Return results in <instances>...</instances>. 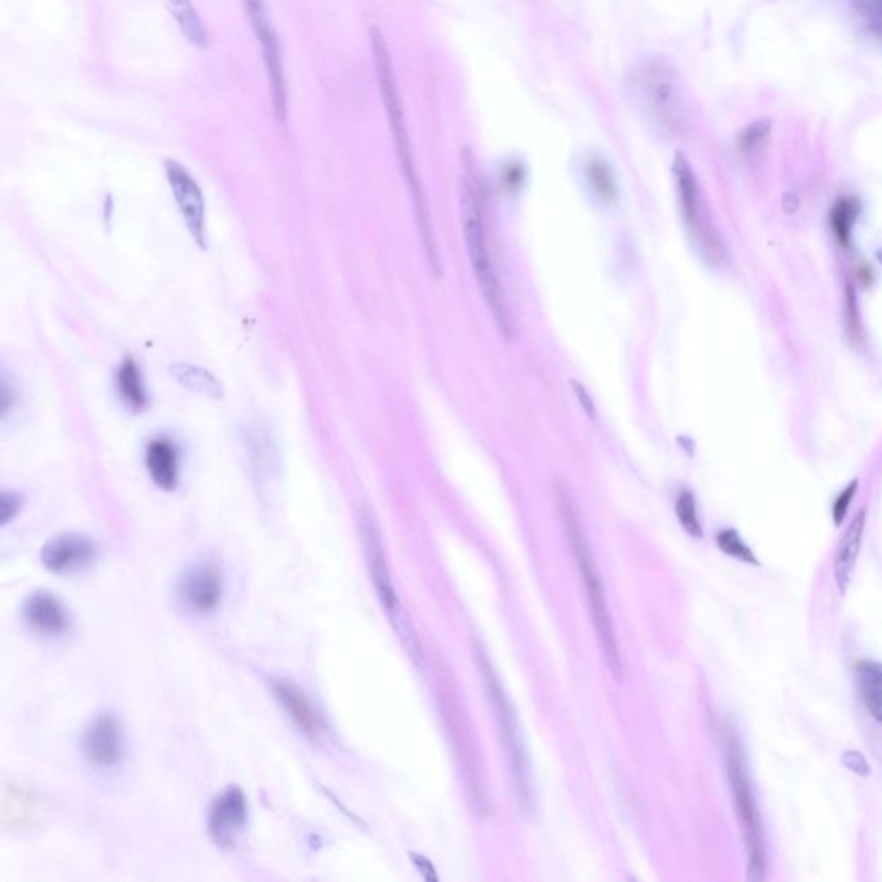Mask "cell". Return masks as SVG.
<instances>
[{
    "label": "cell",
    "mask_w": 882,
    "mask_h": 882,
    "mask_svg": "<svg viewBox=\"0 0 882 882\" xmlns=\"http://www.w3.org/2000/svg\"><path fill=\"white\" fill-rule=\"evenodd\" d=\"M371 47H373L374 68H376V75H378L379 92H381V99L385 104L386 118H388V125L392 131L398 162H400L405 183L409 188L410 199L414 205V212H416L417 226H419V233L423 238L424 250L428 255L429 268L433 271H440L435 235H433V228H431V219H429L428 204L424 199L423 187L417 178L409 131H407V121H405L404 104H402L400 92H398L392 56H390V50H388L383 33L374 26L371 28Z\"/></svg>",
    "instance_id": "6da1fadb"
},
{
    "label": "cell",
    "mask_w": 882,
    "mask_h": 882,
    "mask_svg": "<svg viewBox=\"0 0 882 882\" xmlns=\"http://www.w3.org/2000/svg\"><path fill=\"white\" fill-rule=\"evenodd\" d=\"M460 211H462L467 254L473 266L474 276L478 280L479 290L490 309L493 321L497 324L498 331L510 340L514 335V324L510 317L509 305L505 300L504 288L498 278L497 266L491 255L483 195L473 171H467L460 181Z\"/></svg>",
    "instance_id": "7a4b0ae2"
},
{
    "label": "cell",
    "mask_w": 882,
    "mask_h": 882,
    "mask_svg": "<svg viewBox=\"0 0 882 882\" xmlns=\"http://www.w3.org/2000/svg\"><path fill=\"white\" fill-rule=\"evenodd\" d=\"M629 94L652 126L676 137L688 128V106L678 69L664 57H646L629 76Z\"/></svg>",
    "instance_id": "3957f363"
},
{
    "label": "cell",
    "mask_w": 882,
    "mask_h": 882,
    "mask_svg": "<svg viewBox=\"0 0 882 882\" xmlns=\"http://www.w3.org/2000/svg\"><path fill=\"white\" fill-rule=\"evenodd\" d=\"M559 509L566 533L569 536L572 553L578 562L579 571L583 576L584 588H586V597L590 603L591 617L593 624L597 629L598 641L602 646L603 657L609 665V671L617 681L624 678V667H622L621 652H619V643L615 638L614 624L610 617L609 605L605 598V590H603L602 579L598 574L595 560L591 557L590 547L584 540L583 529L579 524L578 514L572 507L571 500L567 497L566 491L559 488Z\"/></svg>",
    "instance_id": "277c9868"
},
{
    "label": "cell",
    "mask_w": 882,
    "mask_h": 882,
    "mask_svg": "<svg viewBox=\"0 0 882 882\" xmlns=\"http://www.w3.org/2000/svg\"><path fill=\"white\" fill-rule=\"evenodd\" d=\"M724 760H726L727 779L733 791L734 807L740 820L741 833L745 839L748 853V879L764 881L767 860H765L764 831L758 814L757 800L753 796L752 784L746 771L745 755L740 740L727 729L724 738Z\"/></svg>",
    "instance_id": "5b68a950"
},
{
    "label": "cell",
    "mask_w": 882,
    "mask_h": 882,
    "mask_svg": "<svg viewBox=\"0 0 882 882\" xmlns=\"http://www.w3.org/2000/svg\"><path fill=\"white\" fill-rule=\"evenodd\" d=\"M359 529H361L367 564H369V572H371V578H373L379 602L383 605L385 614L388 615V619L392 622L393 629H395L398 638L404 643L405 650H409L410 657L419 662L421 655H423L421 653V646H419L414 628L410 624L409 615L405 612L404 605L400 602L397 590H395L392 574H390L385 552H383L378 522H376L373 512L367 509V507H362L359 510Z\"/></svg>",
    "instance_id": "8992f818"
},
{
    "label": "cell",
    "mask_w": 882,
    "mask_h": 882,
    "mask_svg": "<svg viewBox=\"0 0 882 882\" xmlns=\"http://www.w3.org/2000/svg\"><path fill=\"white\" fill-rule=\"evenodd\" d=\"M479 665L483 671L488 695L491 698V705L497 714L498 724H500V734L504 740L505 750L509 755L510 769L514 776V784H516L517 798L521 803L524 812H531L535 800H533V781H531V767H529L528 753L526 746L522 741L521 727L517 722L514 709L509 703V698L502 690V684L498 681L497 674L491 667L490 660L485 653L479 655Z\"/></svg>",
    "instance_id": "52a82bcc"
},
{
    "label": "cell",
    "mask_w": 882,
    "mask_h": 882,
    "mask_svg": "<svg viewBox=\"0 0 882 882\" xmlns=\"http://www.w3.org/2000/svg\"><path fill=\"white\" fill-rule=\"evenodd\" d=\"M242 4L250 28L261 45L262 59H264V66H266V73H268L274 118L278 123H286V119H288V83H286L285 63H283V54H281L280 38L274 30L266 0H242Z\"/></svg>",
    "instance_id": "ba28073f"
},
{
    "label": "cell",
    "mask_w": 882,
    "mask_h": 882,
    "mask_svg": "<svg viewBox=\"0 0 882 882\" xmlns=\"http://www.w3.org/2000/svg\"><path fill=\"white\" fill-rule=\"evenodd\" d=\"M672 171H674V178H676V185H678L684 223L690 231L691 238L695 240V245L705 261L714 264V266H721L722 262L726 261V247H724L719 233L707 221H703L696 176L691 169L690 162L686 161L683 154L674 157Z\"/></svg>",
    "instance_id": "9c48e42d"
},
{
    "label": "cell",
    "mask_w": 882,
    "mask_h": 882,
    "mask_svg": "<svg viewBox=\"0 0 882 882\" xmlns=\"http://www.w3.org/2000/svg\"><path fill=\"white\" fill-rule=\"evenodd\" d=\"M164 171L176 205L185 221L188 233L200 249L207 247V223H205V199L202 188L192 173L181 162L168 159Z\"/></svg>",
    "instance_id": "30bf717a"
},
{
    "label": "cell",
    "mask_w": 882,
    "mask_h": 882,
    "mask_svg": "<svg viewBox=\"0 0 882 882\" xmlns=\"http://www.w3.org/2000/svg\"><path fill=\"white\" fill-rule=\"evenodd\" d=\"M81 750L95 769L109 771L118 767L125 757V736L118 717L114 714L95 717L83 731Z\"/></svg>",
    "instance_id": "8fae6325"
},
{
    "label": "cell",
    "mask_w": 882,
    "mask_h": 882,
    "mask_svg": "<svg viewBox=\"0 0 882 882\" xmlns=\"http://www.w3.org/2000/svg\"><path fill=\"white\" fill-rule=\"evenodd\" d=\"M97 557V545L80 533L57 535L42 550L44 566L54 574H75L90 566Z\"/></svg>",
    "instance_id": "7c38bea8"
},
{
    "label": "cell",
    "mask_w": 882,
    "mask_h": 882,
    "mask_svg": "<svg viewBox=\"0 0 882 882\" xmlns=\"http://www.w3.org/2000/svg\"><path fill=\"white\" fill-rule=\"evenodd\" d=\"M247 812H249L247 800L240 789L231 788L224 791L212 805L211 819H209L212 838L221 845H230L245 826Z\"/></svg>",
    "instance_id": "4fadbf2b"
},
{
    "label": "cell",
    "mask_w": 882,
    "mask_h": 882,
    "mask_svg": "<svg viewBox=\"0 0 882 882\" xmlns=\"http://www.w3.org/2000/svg\"><path fill=\"white\" fill-rule=\"evenodd\" d=\"M145 464L150 478L161 490L173 491L180 483L181 452L169 436H157L145 448Z\"/></svg>",
    "instance_id": "5bb4252c"
},
{
    "label": "cell",
    "mask_w": 882,
    "mask_h": 882,
    "mask_svg": "<svg viewBox=\"0 0 882 882\" xmlns=\"http://www.w3.org/2000/svg\"><path fill=\"white\" fill-rule=\"evenodd\" d=\"M25 617L35 631L47 636L68 633L71 626L68 609L49 591H37L28 597L25 603Z\"/></svg>",
    "instance_id": "9a60e30c"
},
{
    "label": "cell",
    "mask_w": 882,
    "mask_h": 882,
    "mask_svg": "<svg viewBox=\"0 0 882 882\" xmlns=\"http://www.w3.org/2000/svg\"><path fill=\"white\" fill-rule=\"evenodd\" d=\"M181 595L193 610L209 614L218 609L223 598V578L214 567H197L183 579Z\"/></svg>",
    "instance_id": "2e32d148"
},
{
    "label": "cell",
    "mask_w": 882,
    "mask_h": 882,
    "mask_svg": "<svg viewBox=\"0 0 882 882\" xmlns=\"http://www.w3.org/2000/svg\"><path fill=\"white\" fill-rule=\"evenodd\" d=\"M865 529V509L860 510L855 519L851 521L850 526L845 531V535L839 541L838 552H836V560H834V578L838 584L839 591L845 593L851 583V576L855 571L858 553H860V545H862V536Z\"/></svg>",
    "instance_id": "e0dca14e"
},
{
    "label": "cell",
    "mask_w": 882,
    "mask_h": 882,
    "mask_svg": "<svg viewBox=\"0 0 882 882\" xmlns=\"http://www.w3.org/2000/svg\"><path fill=\"white\" fill-rule=\"evenodd\" d=\"M116 390L121 402L135 414L149 409L150 397L138 362L128 355L116 371Z\"/></svg>",
    "instance_id": "ac0fdd59"
},
{
    "label": "cell",
    "mask_w": 882,
    "mask_h": 882,
    "mask_svg": "<svg viewBox=\"0 0 882 882\" xmlns=\"http://www.w3.org/2000/svg\"><path fill=\"white\" fill-rule=\"evenodd\" d=\"M273 691L281 707L292 717V721L309 736H316L321 733V721L317 717L316 712L311 707L309 700L305 698L304 693L293 686L292 683L286 681H276L273 683Z\"/></svg>",
    "instance_id": "d6986e66"
},
{
    "label": "cell",
    "mask_w": 882,
    "mask_h": 882,
    "mask_svg": "<svg viewBox=\"0 0 882 882\" xmlns=\"http://www.w3.org/2000/svg\"><path fill=\"white\" fill-rule=\"evenodd\" d=\"M169 373L183 388H187L190 392L199 393V395L214 398V400L224 397L221 381L204 367L180 362V364H171Z\"/></svg>",
    "instance_id": "ffe728a7"
},
{
    "label": "cell",
    "mask_w": 882,
    "mask_h": 882,
    "mask_svg": "<svg viewBox=\"0 0 882 882\" xmlns=\"http://www.w3.org/2000/svg\"><path fill=\"white\" fill-rule=\"evenodd\" d=\"M166 6L188 42L199 49H207L211 44V33L192 0H166Z\"/></svg>",
    "instance_id": "44dd1931"
},
{
    "label": "cell",
    "mask_w": 882,
    "mask_h": 882,
    "mask_svg": "<svg viewBox=\"0 0 882 882\" xmlns=\"http://www.w3.org/2000/svg\"><path fill=\"white\" fill-rule=\"evenodd\" d=\"M858 686L865 709L877 722L881 721L882 672L877 662L864 660L857 665Z\"/></svg>",
    "instance_id": "7402d4cb"
},
{
    "label": "cell",
    "mask_w": 882,
    "mask_h": 882,
    "mask_svg": "<svg viewBox=\"0 0 882 882\" xmlns=\"http://www.w3.org/2000/svg\"><path fill=\"white\" fill-rule=\"evenodd\" d=\"M586 178L591 190L597 193L603 202H612L617 197V185L612 169L600 157H591L590 161L586 162Z\"/></svg>",
    "instance_id": "603a6c76"
},
{
    "label": "cell",
    "mask_w": 882,
    "mask_h": 882,
    "mask_svg": "<svg viewBox=\"0 0 882 882\" xmlns=\"http://www.w3.org/2000/svg\"><path fill=\"white\" fill-rule=\"evenodd\" d=\"M858 202L853 197H841L834 204L831 211V226H833L834 235L838 238L841 245H848L851 240V231L853 224L857 221Z\"/></svg>",
    "instance_id": "cb8c5ba5"
},
{
    "label": "cell",
    "mask_w": 882,
    "mask_h": 882,
    "mask_svg": "<svg viewBox=\"0 0 882 882\" xmlns=\"http://www.w3.org/2000/svg\"><path fill=\"white\" fill-rule=\"evenodd\" d=\"M715 541H717V547L721 548L722 552L729 557L750 564V566H758V560L755 559L752 548L741 540L736 529H722Z\"/></svg>",
    "instance_id": "d4e9b609"
},
{
    "label": "cell",
    "mask_w": 882,
    "mask_h": 882,
    "mask_svg": "<svg viewBox=\"0 0 882 882\" xmlns=\"http://www.w3.org/2000/svg\"><path fill=\"white\" fill-rule=\"evenodd\" d=\"M676 514H678L679 522L688 535L693 536L696 540L702 538V524L698 519L695 497L691 491L684 490L679 493L678 500H676Z\"/></svg>",
    "instance_id": "484cf974"
},
{
    "label": "cell",
    "mask_w": 882,
    "mask_h": 882,
    "mask_svg": "<svg viewBox=\"0 0 882 882\" xmlns=\"http://www.w3.org/2000/svg\"><path fill=\"white\" fill-rule=\"evenodd\" d=\"M771 126V119H758L752 125L746 126L745 130L741 131L740 138H738L740 149L745 154H752L753 150H757L758 145L764 142L765 138L769 137Z\"/></svg>",
    "instance_id": "4316f807"
},
{
    "label": "cell",
    "mask_w": 882,
    "mask_h": 882,
    "mask_svg": "<svg viewBox=\"0 0 882 882\" xmlns=\"http://www.w3.org/2000/svg\"><path fill=\"white\" fill-rule=\"evenodd\" d=\"M25 505V498L18 491L0 490V526H6L18 517Z\"/></svg>",
    "instance_id": "83f0119b"
},
{
    "label": "cell",
    "mask_w": 882,
    "mask_h": 882,
    "mask_svg": "<svg viewBox=\"0 0 882 882\" xmlns=\"http://www.w3.org/2000/svg\"><path fill=\"white\" fill-rule=\"evenodd\" d=\"M18 402V392L11 379L0 374V419L9 416Z\"/></svg>",
    "instance_id": "f1b7e54d"
},
{
    "label": "cell",
    "mask_w": 882,
    "mask_h": 882,
    "mask_svg": "<svg viewBox=\"0 0 882 882\" xmlns=\"http://www.w3.org/2000/svg\"><path fill=\"white\" fill-rule=\"evenodd\" d=\"M855 491H857V481H853L850 483V486L846 488L838 498H836V502H834L833 507V516L834 522H836V526L841 524V521L845 519L846 512L850 509L851 500L855 497Z\"/></svg>",
    "instance_id": "f546056e"
},
{
    "label": "cell",
    "mask_w": 882,
    "mask_h": 882,
    "mask_svg": "<svg viewBox=\"0 0 882 882\" xmlns=\"http://www.w3.org/2000/svg\"><path fill=\"white\" fill-rule=\"evenodd\" d=\"M572 392L578 398L579 405L583 407L584 412L591 417V419H595L597 417V412H595V404H593V400H591L590 393L584 390V386L578 381H574L571 379Z\"/></svg>",
    "instance_id": "4dcf8cb0"
},
{
    "label": "cell",
    "mask_w": 882,
    "mask_h": 882,
    "mask_svg": "<svg viewBox=\"0 0 882 882\" xmlns=\"http://www.w3.org/2000/svg\"><path fill=\"white\" fill-rule=\"evenodd\" d=\"M522 181H524V169H522L521 164H509L504 171V183L505 187L509 188V190H517V188L521 187Z\"/></svg>",
    "instance_id": "1f68e13d"
},
{
    "label": "cell",
    "mask_w": 882,
    "mask_h": 882,
    "mask_svg": "<svg viewBox=\"0 0 882 882\" xmlns=\"http://www.w3.org/2000/svg\"><path fill=\"white\" fill-rule=\"evenodd\" d=\"M843 760H845V764L850 767L851 771L858 772V774H869V765L865 762V758L857 752H846L843 755Z\"/></svg>",
    "instance_id": "d6a6232c"
}]
</instances>
